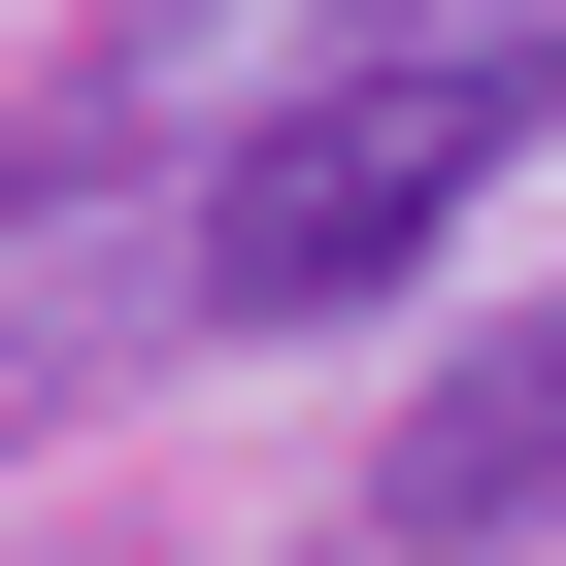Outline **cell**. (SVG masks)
<instances>
[{
	"mask_svg": "<svg viewBox=\"0 0 566 566\" xmlns=\"http://www.w3.org/2000/svg\"><path fill=\"white\" fill-rule=\"evenodd\" d=\"M566 134V34H500V0H433V34H334L301 101H233L200 167V301L233 334H301V301H400V266L467 233V167Z\"/></svg>",
	"mask_w": 566,
	"mask_h": 566,
	"instance_id": "1",
	"label": "cell"
},
{
	"mask_svg": "<svg viewBox=\"0 0 566 566\" xmlns=\"http://www.w3.org/2000/svg\"><path fill=\"white\" fill-rule=\"evenodd\" d=\"M367 533H400V566H500V533H566V334H467V367H433V433L367 467Z\"/></svg>",
	"mask_w": 566,
	"mask_h": 566,
	"instance_id": "2",
	"label": "cell"
}]
</instances>
